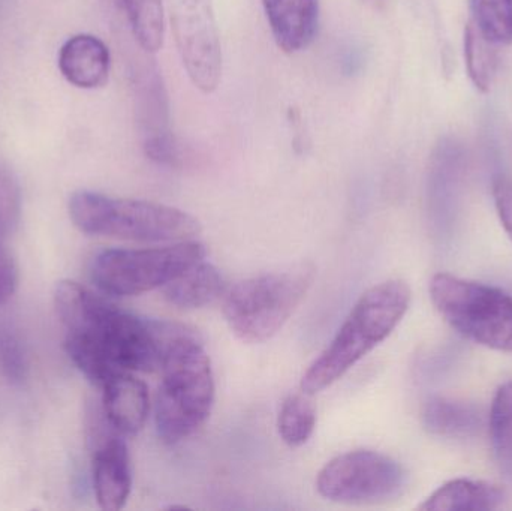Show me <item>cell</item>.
<instances>
[{
	"mask_svg": "<svg viewBox=\"0 0 512 511\" xmlns=\"http://www.w3.org/2000/svg\"><path fill=\"white\" fill-rule=\"evenodd\" d=\"M507 495L499 486L480 480L457 479L433 492L418 509L426 511H490L504 506Z\"/></svg>",
	"mask_w": 512,
	"mask_h": 511,
	"instance_id": "4fadbf2b",
	"label": "cell"
},
{
	"mask_svg": "<svg viewBox=\"0 0 512 511\" xmlns=\"http://www.w3.org/2000/svg\"><path fill=\"white\" fill-rule=\"evenodd\" d=\"M110 50L104 41L80 33L72 36L59 51V69L63 77L78 89H99L110 77Z\"/></svg>",
	"mask_w": 512,
	"mask_h": 511,
	"instance_id": "8fae6325",
	"label": "cell"
},
{
	"mask_svg": "<svg viewBox=\"0 0 512 511\" xmlns=\"http://www.w3.org/2000/svg\"><path fill=\"white\" fill-rule=\"evenodd\" d=\"M411 288L390 279L369 288L321 356L301 378V392L313 396L333 386L394 332L411 305Z\"/></svg>",
	"mask_w": 512,
	"mask_h": 511,
	"instance_id": "7a4b0ae2",
	"label": "cell"
},
{
	"mask_svg": "<svg viewBox=\"0 0 512 511\" xmlns=\"http://www.w3.org/2000/svg\"><path fill=\"white\" fill-rule=\"evenodd\" d=\"M102 389V411L114 431L134 437L146 425L150 411L149 390L132 372H120Z\"/></svg>",
	"mask_w": 512,
	"mask_h": 511,
	"instance_id": "30bf717a",
	"label": "cell"
},
{
	"mask_svg": "<svg viewBox=\"0 0 512 511\" xmlns=\"http://www.w3.org/2000/svg\"><path fill=\"white\" fill-rule=\"evenodd\" d=\"M423 425L438 437L466 438L480 431L481 417L471 405L432 398L424 405Z\"/></svg>",
	"mask_w": 512,
	"mask_h": 511,
	"instance_id": "9a60e30c",
	"label": "cell"
},
{
	"mask_svg": "<svg viewBox=\"0 0 512 511\" xmlns=\"http://www.w3.org/2000/svg\"><path fill=\"white\" fill-rule=\"evenodd\" d=\"M315 266L298 263L245 279L225 293L224 317L237 339L261 344L282 330L306 299Z\"/></svg>",
	"mask_w": 512,
	"mask_h": 511,
	"instance_id": "5b68a950",
	"label": "cell"
},
{
	"mask_svg": "<svg viewBox=\"0 0 512 511\" xmlns=\"http://www.w3.org/2000/svg\"><path fill=\"white\" fill-rule=\"evenodd\" d=\"M123 438L114 429L89 437L93 456V491L99 507L105 511L122 510L131 495V458Z\"/></svg>",
	"mask_w": 512,
	"mask_h": 511,
	"instance_id": "9c48e42d",
	"label": "cell"
},
{
	"mask_svg": "<svg viewBox=\"0 0 512 511\" xmlns=\"http://www.w3.org/2000/svg\"><path fill=\"white\" fill-rule=\"evenodd\" d=\"M429 293L436 311L463 338L512 353V296L507 291L436 273Z\"/></svg>",
	"mask_w": 512,
	"mask_h": 511,
	"instance_id": "8992f818",
	"label": "cell"
},
{
	"mask_svg": "<svg viewBox=\"0 0 512 511\" xmlns=\"http://www.w3.org/2000/svg\"><path fill=\"white\" fill-rule=\"evenodd\" d=\"M206 255V246L195 240L164 248L107 249L93 258L90 278L108 296H141L164 288Z\"/></svg>",
	"mask_w": 512,
	"mask_h": 511,
	"instance_id": "52a82bcc",
	"label": "cell"
},
{
	"mask_svg": "<svg viewBox=\"0 0 512 511\" xmlns=\"http://www.w3.org/2000/svg\"><path fill=\"white\" fill-rule=\"evenodd\" d=\"M18 287V269L11 252L0 240V306L6 305L14 297Z\"/></svg>",
	"mask_w": 512,
	"mask_h": 511,
	"instance_id": "603a6c76",
	"label": "cell"
},
{
	"mask_svg": "<svg viewBox=\"0 0 512 511\" xmlns=\"http://www.w3.org/2000/svg\"><path fill=\"white\" fill-rule=\"evenodd\" d=\"M132 35L147 53H156L164 44V0H122Z\"/></svg>",
	"mask_w": 512,
	"mask_h": 511,
	"instance_id": "2e32d148",
	"label": "cell"
},
{
	"mask_svg": "<svg viewBox=\"0 0 512 511\" xmlns=\"http://www.w3.org/2000/svg\"><path fill=\"white\" fill-rule=\"evenodd\" d=\"M493 198L502 227L512 240V179L507 176H498L493 180Z\"/></svg>",
	"mask_w": 512,
	"mask_h": 511,
	"instance_id": "cb8c5ba5",
	"label": "cell"
},
{
	"mask_svg": "<svg viewBox=\"0 0 512 511\" xmlns=\"http://www.w3.org/2000/svg\"><path fill=\"white\" fill-rule=\"evenodd\" d=\"M490 443L496 461L512 474V381L502 384L493 399L489 417Z\"/></svg>",
	"mask_w": 512,
	"mask_h": 511,
	"instance_id": "ac0fdd59",
	"label": "cell"
},
{
	"mask_svg": "<svg viewBox=\"0 0 512 511\" xmlns=\"http://www.w3.org/2000/svg\"><path fill=\"white\" fill-rule=\"evenodd\" d=\"M471 23L495 45L512 42V0H471Z\"/></svg>",
	"mask_w": 512,
	"mask_h": 511,
	"instance_id": "ffe728a7",
	"label": "cell"
},
{
	"mask_svg": "<svg viewBox=\"0 0 512 511\" xmlns=\"http://www.w3.org/2000/svg\"><path fill=\"white\" fill-rule=\"evenodd\" d=\"M69 216L81 233L131 242H186L201 233L197 218L153 201L114 198L78 191L69 198Z\"/></svg>",
	"mask_w": 512,
	"mask_h": 511,
	"instance_id": "277c9868",
	"label": "cell"
},
{
	"mask_svg": "<svg viewBox=\"0 0 512 511\" xmlns=\"http://www.w3.org/2000/svg\"><path fill=\"white\" fill-rule=\"evenodd\" d=\"M405 488L402 465L372 450L336 456L316 477V491L322 498L349 506L387 503L400 497Z\"/></svg>",
	"mask_w": 512,
	"mask_h": 511,
	"instance_id": "ba28073f",
	"label": "cell"
},
{
	"mask_svg": "<svg viewBox=\"0 0 512 511\" xmlns=\"http://www.w3.org/2000/svg\"><path fill=\"white\" fill-rule=\"evenodd\" d=\"M316 428V408L310 396L289 395L280 407L277 429L283 443L289 447H301L310 440Z\"/></svg>",
	"mask_w": 512,
	"mask_h": 511,
	"instance_id": "e0dca14e",
	"label": "cell"
},
{
	"mask_svg": "<svg viewBox=\"0 0 512 511\" xmlns=\"http://www.w3.org/2000/svg\"><path fill=\"white\" fill-rule=\"evenodd\" d=\"M496 45L484 38L477 27L469 21L465 29V60L469 78L480 92L487 93L492 89L495 78Z\"/></svg>",
	"mask_w": 512,
	"mask_h": 511,
	"instance_id": "d6986e66",
	"label": "cell"
},
{
	"mask_svg": "<svg viewBox=\"0 0 512 511\" xmlns=\"http://www.w3.org/2000/svg\"><path fill=\"white\" fill-rule=\"evenodd\" d=\"M165 300L180 309H198L227 293L224 276L207 261L192 266L162 288Z\"/></svg>",
	"mask_w": 512,
	"mask_h": 511,
	"instance_id": "5bb4252c",
	"label": "cell"
},
{
	"mask_svg": "<svg viewBox=\"0 0 512 511\" xmlns=\"http://www.w3.org/2000/svg\"><path fill=\"white\" fill-rule=\"evenodd\" d=\"M277 45L297 53L315 39L319 23L318 0H261Z\"/></svg>",
	"mask_w": 512,
	"mask_h": 511,
	"instance_id": "7c38bea8",
	"label": "cell"
},
{
	"mask_svg": "<svg viewBox=\"0 0 512 511\" xmlns=\"http://www.w3.org/2000/svg\"><path fill=\"white\" fill-rule=\"evenodd\" d=\"M195 330L173 321L122 311L93 294L66 330L65 350L81 374L102 387L120 372L161 371L171 348Z\"/></svg>",
	"mask_w": 512,
	"mask_h": 511,
	"instance_id": "6da1fadb",
	"label": "cell"
},
{
	"mask_svg": "<svg viewBox=\"0 0 512 511\" xmlns=\"http://www.w3.org/2000/svg\"><path fill=\"white\" fill-rule=\"evenodd\" d=\"M156 393L155 423L165 444L192 437L212 413L215 377L197 332L180 339L165 357Z\"/></svg>",
	"mask_w": 512,
	"mask_h": 511,
	"instance_id": "3957f363",
	"label": "cell"
},
{
	"mask_svg": "<svg viewBox=\"0 0 512 511\" xmlns=\"http://www.w3.org/2000/svg\"><path fill=\"white\" fill-rule=\"evenodd\" d=\"M0 362L6 377L12 381H21L26 375V357L20 342L12 336L0 339Z\"/></svg>",
	"mask_w": 512,
	"mask_h": 511,
	"instance_id": "7402d4cb",
	"label": "cell"
},
{
	"mask_svg": "<svg viewBox=\"0 0 512 511\" xmlns=\"http://www.w3.org/2000/svg\"><path fill=\"white\" fill-rule=\"evenodd\" d=\"M21 192L8 168L0 167V240L5 242L20 224Z\"/></svg>",
	"mask_w": 512,
	"mask_h": 511,
	"instance_id": "44dd1931",
	"label": "cell"
}]
</instances>
